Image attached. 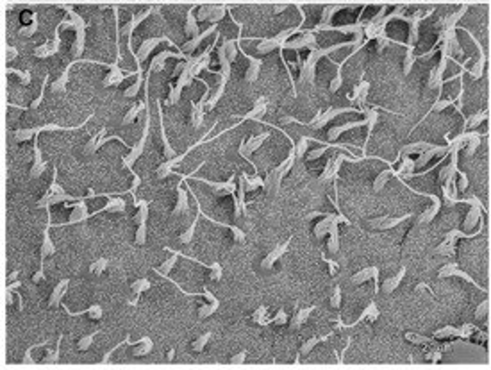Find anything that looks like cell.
I'll use <instances>...</instances> for the list:
<instances>
[{
    "label": "cell",
    "instance_id": "obj_1",
    "mask_svg": "<svg viewBox=\"0 0 491 370\" xmlns=\"http://www.w3.org/2000/svg\"><path fill=\"white\" fill-rule=\"evenodd\" d=\"M138 213L134 217V223L138 225L136 234H134V244L143 245L147 242V218H148V202L140 200L138 202Z\"/></svg>",
    "mask_w": 491,
    "mask_h": 370
},
{
    "label": "cell",
    "instance_id": "obj_2",
    "mask_svg": "<svg viewBox=\"0 0 491 370\" xmlns=\"http://www.w3.org/2000/svg\"><path fill=\"white\" fill-rule=\"evenodd\" d=\"M148 288H150V281H148L147 277L136 279V281L129 286V299H127L129 306H136L138 300H140V295H141L143 292H147Z\"/></svg>",
    "mask_w": 491,
    "mask_h": 370
},
{
    "label": "cell",
    "instance_id": "obj_3",
    "mask_svg": "<svg viewBox=\"0 0 491 370\" xmlns=\"http://www.w3.org/2000/svg\"><path fill=\"white\" fill-rule=\"evenodd\" d=\"M68 206H70V208H73V211H71L70 218H68V220L65 222V225L81 223V222H84V220H88V218L92 217V213L88 211V206H86V202H84V198H82L79 204H68Z\"/></svg>",
    "mask_w": 491,
    "mask_h": 370
},
{
    "label": "cell",
    "instance_id": "obj_4",
    "mask_svg": "<svg viewBox=\"0 0 491 370\" xmlns=\"http://www.w3.org/2000/svg\"><path fill=\"white\" fill-rule=\"evenodd\" d=\"M48 231H50V217H48V225H47L45 233H43V242H41V245H40V258H41L40 269H43L45 259L56 252V247H54V244H52V238H50V233H48Z\"/></svg>",
    "mask_w": 491,
    "mask_h": 370
},
{
    "label": "cell",
    "instance_id": "obj_5",
    "mask_svg": "<svg viewBox=\"0 0 491 370\" xmlns=\"http://www.w3.org/2000/svg\"><path fill=\"white\" fill-rule=\"evenodd\" d=\"M68 284H70V279H63L56 284V288L52 290L50 297H48V306L50 308H57V306L63 304V297H65L66 290H68Z\"/></svg>",
    "mask_w": 491,
    "mask_h": 370
},
{
    "label": "cell",
    "instance_id": "obj_6",
    "mask_svg": "<svg viewBox=\"0 0 491 370\" xmlns=\"http://www.w3.org/2000/svg\"><path fill=\"white\" fill-rule=\"evenodd\" d=\"M288 245H289V240L286 242V244H282V245H279V247H275L274 250H270L268 254H266V258L261 261V267H263L264 270H270L272 267H274L275 263H277L279 259L282 258L284 256V252L288 250Z\"/></svg>",
    "mask_w": 491,
    "mask_h": 370
},
{
    "label": "cell",
    "instance_id": "obj_7",
    "mask_svg": "<svg viewBox=\"0 0 491 370\" xmlns=\"http://www.w3.org/2000/svg\"><path fill=\"white\" fill-rule=\"evenodd\" d=\"M164 250H166V252H170V254H172V256H170V258H168L166 261L163 263L161 269H154V272H156L157 275H161V277H166V275L170 274V270H172L173 267H175V263H177V258H179V254L175 252L173 248L164 247Z\"/></svg>",
    "mask_w": 491,
    "mask_h": 370
},
{
    "label": "cell",
    "instance_id": "obj_8",
    "mask_svg": "<svg viewBox=\"0 0 491 370\" xmlns=\"http://www.w3.org/2000/svg\"><path fill=\"white\" fill-rule=\"evenodd\" d=\"M152 340L150 338H141V342L140 344H136L134 345V349H132V354L134 356H138V358H141V356H147L150 350H152Z\"/></svg>",
    "mask_w": 491,
    "mask_h": 370
},
{
    "label": "cell",
    "instance_id": "obj_9",
    "mask_svg": "<svg viewBox=\"0 0 491 370\" xmlns=\"http://www.w3.org/2000/svg\"><path fill=\"white\" fill-rule=\"evenodd\" d=\"M250 320L259 325H266L268 324V308H266V306H259V308L252 313Z\"/></svg>",
    "mask_w": 491,
    "mask_h": 370
},
{
    "label": "cell",
    "instance_id": "obj_10",
    "mask_svg": "<svg viewBox=\"0 0 491 370\" xmlns=\"http://www.w3.org/2000/svg\"><path fill=\"white\" fill-rule=\"evenodd\" d=\"M218 308H220V300H209L208 304H204L198 308V317H200V319H208V317H211Z\"/></svg>",
    "mask_w": 491,
    "mask_h": 370
},
{
    "label": "cell",
    "instance_id": "obj_11",
    "mask_svg": "<svg viewBox=\"0 0 491 370\" xmlns=\"http://www.w3.org/2000/svg\"><path fill=\"white\" fill-rule=\"evenodd\" d=\"M211 336H213V335H211L209 331H208V333H202V335L198 336L197 340H193V342H191V349L195 350V352H202V350L206 349L208 342L211 340Z\"/></svg>",
    "mask_w": 491,
    "mask_h": 370
},
{
    "label": "cell",
    "instance_id": "obj_12",
    "mask_svg": "<svg viewBox=\"0 0 491 370\" xmlns=\"http://www.w3.org/2000/svg\"><path fill=\"white\" fill-rule=\"evenodd\" d=\"M198 202V200H197ZM198 217H200V209H198ZM198 217H195V220H193V223L189 225V227L184 231L181 236H179V242L183 245H186V244H189L191 242V238H193V234H195V227H197V222H198Z\"/></svg>",
    "mask_w": 491,
    "mask_h": 370
},
{
    "label": "cell",
    "instance_id": "obj_13",
    "mask_svg": "<svg viewBox=\"0 0 491 370\" xmlns=\"http://www.w3.org/2000/svg\"><path fill=\"white\" fill-rule=\"evenodd\" d=\"M61 342H63V335H59V338H57L56 349H54V350H47V354L43 356V360H41V361H45V363H56V361H59V345H61Z\"/></svg>",
    "mask_w": 491,
    "mask_h": 370
},
{
    "label": "cell",
    "instance_id": "obj_14",
    "mask_svg": "<svg viewBox=\"0 0 491 370\" xmlns=\"http://www.w3.org/2000/svg\"><path fill=\"white\" fill-rule=\"evenodd\" d=\"M107 265H109V259H106V258L96 259L95 263L90 265V274H93V275H100L102 272H104V270L107 269Z\"/></svg>",
    "mask_w": 491,
    "mask_h": 370
},
{
    "label": "cell",
    "instance_id": "obj_15",
    "mask_svg": "<svg viewBox=\"0 0 491 370\" xmlns=\"http://www.w3.org/2000/svg\"><path fill=\"white\" fill-rule=\"evenodd\" d=\"M96 335H98V331H93V333H90V335H84L81 340H79V344H77V349H79V350H88L90 347H92L93 340H95Z\"/></svg>",
    "mask_w": 491,
    "mask_h": 370
},
{
    "label": "cell",
    "instance_id": "obj_16",
    "mask_svg": "<svg viewBox=\"0 0 491 370\" xmlns=\"http://www.w3.org/2000/svg\"><path fill=\"white\" fill-rule=\"evenodd\" d=\"M313 311V308H307V309H302V311H299V313L295 315L293 319H291V327H295V329H299L300 325H302V322H305V319H307V315Z\"/></svg>",
    "mask_w": 491,
    "mask_h": 370
},
{
    "label": "cell",
    "instance_id": "obj_17",
    "mask_svg": "<svg viewBox=\"0 0 491 370\" xmlns=\"http://www.w3.org/2000/svg\"><path fill=\"white\" fill-rule=\"evenodd\" d=\"M286 322H288V315H286L284 309H279L275 317H270L268 319V324H286Z\"/></svg>",
    "mask_w": 491,
    "mask_h": 370
},
{
    "label": "cell",
    "instance_id": "obj_18",
    "mask_svg": "<svg viewBox=\"0 0 491 370\" xmlns=\"http://www.w3.org/2000/svg\"><path fill=\"white\" fill-rule=\"evenodd\" d=\"M45 345H47V342H41V344H36V345H31V347H29V349H27L25 350V360H23V361H25V363H32V361H34V360H32V350H34V349H40V347H45Z\"/></svg>",
    "mask_w": 491,
    "mask_h": 370
},
{
    "label": "cell",
    "instance_id": "obj_19",
    "mask_svg": "<svg viewBox=\"0 0 491 370\" xmlns=\"http://www.w3.org/2000/svg\"><path fill=\"white\" fill-rule=\"evenodd\" d=\"M247 350H241V352H238V354H234L233 358H231V363H243L245 361V358H247Z\"/></svg>",
    "mask_w": 491,
    "mask_h": 370
},
{
    "label": "cell",
    "instance_id": "obj_20",
    "mask_svg": "<svg viewBox=\"0 0 491 370\" xmlns=\"http://www.w3.org/2000/svg\"><path fill=\"white\" fill-rule=\"evenodd\" d=\"M13 281H18V272H16V270H15V272H11V274L7 275V279H5V284L13 283Z\"/></svg>",
    "mask_w": 491,
    "mask_h": 370
},
{
    "label": "cell",
    "instance_id": "obj_21",
    "mask_svg": "<svg viewBox=\"0 0 491 370\" xmlns=\"http://www.w3.org/2000/svg\"><path fill=\"white\" fill-rule=\"evenodd\" d=\"M173 354H175V352H173V349H172L170 352H168V360H173Z\"/></svg>",
    "mask_w": 491,
    "mask_h": 370
}]
</instances>
